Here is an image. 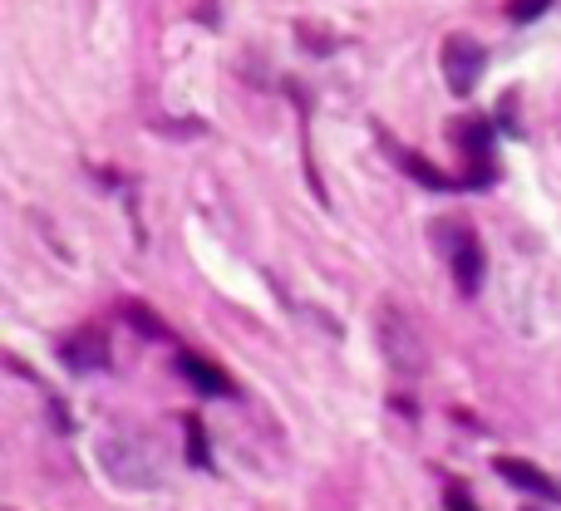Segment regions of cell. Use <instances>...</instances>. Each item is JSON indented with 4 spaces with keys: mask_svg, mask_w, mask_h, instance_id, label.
<instances>
[{
    "mask_svg": "<svg viewBox=\"0 0 561 511\" xmlns=\"http://www.w3.org/2000/svg\"><path fill=\"white\" fill-rule=\"evenodd\" d=\"M99 463H104L108 483L134 487V492H148V487L163 483V453L144 433H128V428H118L99 443Z\"/></svg>",
    "mask_w": 561,
    "mask_h": 511,
    "instance_id": "obj_1",
    "label": "cell"
},
{
    "mask_svg": "<svg viewBox=\"0 0 561 511\" xmlns=\"http://www.w3.org/2000/svg\"><path fill=\"white\" fill-rule=\"evenodd\" d=\"M375 339H379L385 364L394 369L399 379H419V374H424V364H428L424 335H419L414 320H409L399 305H379L375 310Z\"/></svg>",
    "mask_w": 561,
    "mask_h": 511,
    "instance_id": "obj_2",
    "label": "cell"
},
{
    "mask_svg": "<svg viewBox=\"0 0 561 511\" xmlns=\"http://www.w3.org/2000/svg\"><path fill=\"white\" fill-rule=\"evenodd\" d=\"M434 246L454 270V286L463 295H478V286H483V242H478L473 227L458 222V217H444V222H434Z\"/></svg>",
    "mask_w": 561,
    "mask_h": 511,
    "instance_id": "obj_3",
    "label": "cell"
},
{
    "mask_svg": "<svg viewBox=\"0 0 561 511\" xmlns=\"http://www.w3.org/2000/svg\"><path fill=\"white\" fill-rule=\"evenodd\" d=\"M438 69H444V84L454 89V94H473L488 69V49L468 35H448L444 49H438Z\"/></svg>",
    "mask_w": 561,
    "mask_h": 511,
    "instance_id": "obj_4",
    "label": "cell"
},
{
    "mask_svg": "<svg viewBox=\"0 0 561 511\" xmlns=\"http://www.w3.org/2000/svg\"><path fill=\"white\" fill-rule=\"evenodd\" d=\"M178 374H183L187 384H193L197 394H207V398H232L237 394L232 379H227L222 369H217L213 359H203V355H178Z\"/></svg>",
    "mask_w": 561,
    "mask_h": 511,
    "instance_id": "obj_5",
    "label": "cell"
},
{
    "mask_svg": "<svg viewBox=\"0 0 561 511\" xmlns=\"http://www.w3.org/2000/svg\"><path fill=\"white\" fill-rule=\"evenodd\" d=\"M59 355H65L69 369H79V374H94V369L108 364V345L99 329H79V335H69L65 345H59Z\"/></svg>",
    "mask_w": 561,
    "mask_h": 511,
    "instance_id": "obj_6",
    "label": "cell"
},
{
    "mask_svg": "<svg viewBox=\"0 0 561 511\" xmlns=\"http://www.w3.org/2000/svg\"><path fill=\"white\" fill-rule=\"evenodd\" d=\"M497 477H503V483H513L517 492L552 497V502H557V483L547 473H537L533 463H523V457H497Z\"/></svg>",
    "mask_w": 561,
    "mask_h": 511,
    "instance_id": "obj_7",
    "label": "cell"
},
{
    "mask_svg": "<svg viewBox=\"0 0 561 511\" xmlns=\"http://www.w3.org/2000/svg\"><path fill=\"white\" fill-rule=\"evenodd\" d=\"M394 158H399V167H404V173H414L424 187H448V177L438 173V167H428L424 158H414V153H394Z\"/></svg>",
    "mask_w": 561,
    "mask_h": 511,
    "instance_id": "obj_8",
    "label": "cell"
},
{
    "mask_svg": "<svg viewBox=\"0 0 561 511\" xmlns=\"http://www.w3.org/2000/svg\"><path fill=\"white\" fill-rule=\"evenodd\" d=\"M124 315H128V325H138V329H144V335H168V329H163V320H153L144 305H138V300H124Z\"/></svg>",
    "mask_w": 561,
    "mask_h": 511,
    "instance_id": "obj_9",
    "label": "cell"
},
{
    "mask_svg": "<svg viewBox=\"0 0 561 511\" xmlns=\"http://www.w3.org/2000/svg\"><path fill=\"white\" fill-rule=\"evenodd\" d=\"M542 5H552V0H513V5H507V15H513V20H533V15H542Z\"/></svg>",
    "mask_w": 561,
    "mask_h": 511,
    "instance_id": "obj_10",
    "label": "cell"
},
{
    "mask_svg": "<svg viewBox=\"0 0 561 511\" xmlns=\"http://www.w3.org/2000/svg\"><path fill=\"white\" fill-rule=\"evenodd\" d=\"M187 448H193V463L207 467V448H203V433H197V423L187 418Z\"/></svg>",
    "mask_w": 561,
    "mask_h": 511,
    "instance_id": "obj_11",
    "label": "cell"
},
{
    "mask_svg": "<svg viewBox=\"0 0 561 511\" xmlns=\"http://www.w3.org/2000/svg\"><path fill=\"white\" fill-rule=\"evenodd\" d=\"M444 497H448V511H478L473 502H468V492H463V487H448Z\"/></svg>",
    "mask_w": 561,
    "mask_h": 511,
    "instance_id": "obj_12",
    "label": "cell"
}]
</instances>
